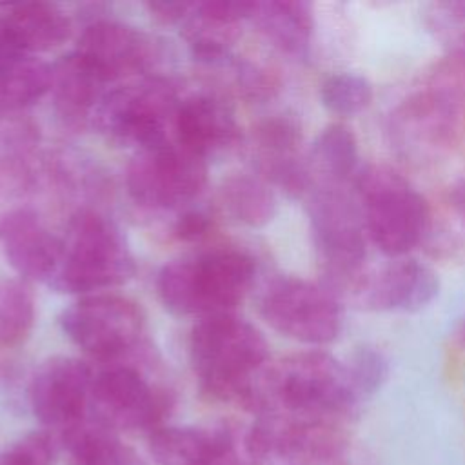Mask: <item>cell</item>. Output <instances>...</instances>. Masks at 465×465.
Instances as JSON below:
<instances>
[{"label":"cell","instance_id":"cell-1","mask_svg":"<svg viewBox=\"0 0 465 465\" xmlns=\"http://www.w3.org/2000/svg\"><path fill=\"white\" fill-rule=\"evenodd\" d=\"M360 401L345 361L323 351H307L269 361L240 403L258 416L287 414L336 421Z\"/></svg>","mask_w":465,"mask_h":465},{"label":"cell","instance_id":"cell-2","mask_svg":"<svg viewBox=\"0 0 465 465\" xmlns=\"http://www.w3.org/2000/svg\"><path fill=\"white\" fill-rule=\"evenodd\" d=\"M254 260L240 249H213L167 263L158 274V294L178 316L200 320L231 314L254 280Z\"/></svg>","mask_w":465,"mask_h":465},{"label":"cell","instance_id":"cell-3","mask_svg":"<svg viewBox=\"0 0 465 465\" xmlns=\"http://www.w3.org/2000/svg\"><path fill=\"white\" fill-rule=\"evenodd\" d=\"M189 356L207 394L240 403L254 376L269 363V347L249 322L222 314L198 322L189 338Z\"/></svg>","mask_w":465,"mask_h":465},{"label":"cell","instance_id":"cell-4","mask_svg":"<svg viewBox=\"0 0 465 465\" xmlns=\"http://www.w3.org/2000/svg\"><path fill=\"white\" fill-rule=\"evenodd\" d=\"M58 267L49 287L58 292H89L129 280L134 262L127 243L111 220L82 209L71 216L60 238Z\"/></svg>","mask_w":465,"mask_h":465},{"label":"cell","instance_id":"cell-5","mask_svg":"<svg viewBox=\"0 0 465 465\" xmlns=\"http://www.w3.org/2000/svg\"><path fill=\"white\" fill-rule=\"evenodd\" d=\"M180 102L165 78H131L107 89L93 113V124L109 142L143 151L174 142Z\"/></svg>","mask_w":465,"mask_h":465},{"label":"cell","instance_id":"cell-6","mask_svg":"<svg viewBox=\"0 0 465 465\" xmlns=\"http://www.w3.org/2000/svg\"><path fill=\"white\" fill-rule=\"evenodd\" d=\"M465 124V58L452 53L396 111L392 131L403 147L440 151L456 143Z\"/></svg>","mask_w":465,"mask_h":465},{"label":"cell","instance_id":"cell-7","mask_svg":"<svg viewBox=\"0 0 465 465\" xmlns=\"http://www.w3.org/2000/svg\"><path fill=\"white\" fill-rule=\"evenodd\" d=\"M367 236L387 256L400 258L420 243L429 207L416 187L387 165H367L356 174Z\"/></svg>","mask_w":465,"mask_h":465},{"label":"cell","instance_id":"cell-8","mask_svg":"<svg viewBox=\"0 0 465 465\" xmlns=\"http://www.w3.org/2000/svg\"><path fill=\"white\" fill-rule=\"evenodd\" d=\"M243 445L251 465H343L345 441L334 420L263 414Z\"/></svg>","mask_w":465,"mask_h":465},{"label":"cell","instance_id":"cell-9","mask_svg":"<svg viewBox=\"0 0 465 465\" xmlns=\"http://www.w3.org/2000/svg\"><path fill=\"white\" fill-rule=\"evenodd\" d=\"M307 200V213L314 247L329 276V287L349 285L351 289L363 276L365 225L361 211L341 187H312Z\"/></svg>","mask_w":465,"mask_h":465},{"label":"cell","instance_id":"cell-10","mask_svg":"<svg viewBox=\"0 0 465 465\" xmlns=\"http://www.w3.org/2000/svg\"><path fill=\"white\" fill-rule=\"evenodd\" d=\"M260 312L276 332L309 345L334 341L343 323L336 292L298 276L272 280L262 294Z\"/></svg>","mask_w":465,"mask_h":465},{"label":"cell","instance_id":"cell-11","mask_svg":"<svg viewBox=\"0 0 465 465\" xmlns=\"http://www.w3.org/2000/svg\"><path fill=\"white\" fill-rule=\"evenodd\" d=\"M62 331L89 356L116 363L140 345L142 309L122 296L98 294L74 302L60 316Z\"/></svg>","mask_w":465,"mask_h":465},{"label":"cell","instance_id":"cell-12","mask_svg":"<svg viewBox=\"0 0 465 465\" xmlns=\"http://www.w3.org/2000/svg\"><path fill=\"white\" fill-rule=\"evenodd\" d=\"M169 392L133 363H109L94 374L91 418L109 430H156L169 412Z\"/></svg>","mask_w":465,"mask_h":465},{"label":"cell","instance_id":"cell-13","mask_svg":"<svg viewBox=\"0 0 465 465\" xmlns=\"http://www.w3.org/2000/svg\"><path fill=\"white\" fill-rule=\"evenodd\" d=\"M205 182V160L178 142L138 151L127 169L131 198L149 209L182 207L202 193Z\"/></svg>","mask_w":465,"mask_h":465},{"label":"cell","instance_id":"cell-14","mask_svg":"<svg viewBox=\"0 0 465 465\" xmlns=\"http://www.w3.org/2000/svg\"><path fill=\"white\" fill-rule=\"evenodd\" d=\"M94 374L76 358L45 360L29 383V403L35 416L60 434L85 421L91 414Z\"/></svg>","mask_w":465,"mask_h":465},{"label":"cell","instance_id":"cell-15","mask_svg":"<svg viewBox=\"0 0 465 465\" xmlns=\"http://www.w3.org/2000/svg\"><path fill=\"white\" fill-rule=\"evenodd\" d=\"M302 127L287 114L271 116L252 131V158L269 185L291 196L307 194L312 187L307 158L302 154Z\"/></svg>","mask_w":465,"mask_h":465},{"label":"cell","instance_id":"cell-16","mask_svg":"<svg viewBox=\"0 0 465 465\" xmlns=\"http://www.w3.org/2000/svg\"><path fill=\"white\" fill-rule=\"evenodd\" d=\"M361 307L380 312H416L440 292L438 274L425 263L396 260L371 276H361L352 287Z\"/></svg>","mask_w":465,"mask_h":465},{"label":"cell","instance_id":"cell-17","mask_svg":"<svg viewBox=\"0 0 465 465\" xmlns=\"http://www.w3.org/2000/svg\"><path fill=\"white\" fill-rule=\"evenodd\" d=\"M105 82L125 80L142 73L151 58V40L138 29L111 20H100L85 27L74 49Z\"/></svg>","mask_w":465,"mask_h":465},{"label":"cell","instance_id":"cell-18","mask_svg":"<svg viewBox=\"0 0 465 465\" xmlns=\"http://www.w3.org/2000/svg\"><path fill=\"white\" fill-rule=\"evenodd\" d=\"M0 243L11 267L27 280L49 285L60 260L62 243L29 209H15L0 218Z\"/></svg>","mask_w":465,"mask_h":465},{"label":"cell","instance_id":"cell-19","mask_svg":"<svg viewBox=\"0 0 465 465\" xmlns=\"http://www.w3.org/2000/svg\"><path fill=\"white\" fill-rule=\"evenodd\" d=\"M240 131L231 105L214 94H193L180 102L174 142L207 160L231 149Z\"/></svg>","mask_w":465,"mask_h":465},{"label":"cell","instance_id":"cell-20","mask_svg":"<svg viewBox=\"0 0 465 465\" xmlns=\"http://www.w3.org/2000/svg\"><path fill=\"white\" fill-rule=\"evenodd\" d=\"M105 82L74 51L51 65L49 91L56 113L67 124H82L104 98Z\"/></svg>","mask_w":465,"mask_h":465},{"label":"cell","instance_id":"cell-21","mask_svg":"<svg viewBox=\"0 0 465 465\" xmlns=\"http://www.w3.org/2000/svg\"><path fill=\"white\" fill-rule=\"evenodd\" d=\"M51 65L16 45L0 27V111H22L49 91Z\"/></svg>","mask_w":465,"mask_h":465},{"label":"cell","instance_id":"cell-22","mask_svg":"<svg viewBox=\"0 0 465 465\" xmlns=\"http://www.w3.org/2000/svg\"><path fill=\"white\" fill-rule=\"evenodd\" d=\"M0 27L16 45L33 54L54 49L71 31L67 16L45 2L0 4Z\"/></svg>","mask_w":465,"mask_h":465},{"label":"cell","instance_id":"cell-23","mask_svg":"<svg viewBox=\"0 0 465 465\" xmlns=\"http://www.w3.org/2000/svg\"><path fill=\"white\" fill-rule=\"evenodd\" d=\"M236 443L225 427H158L149 434V449L158 465H211Z\"/></svg>","mask_w":465,"mask_h":465},{"label":"cell","instance_id":"cell-24","mask_svg":"<svg viewBox=\"0 0 465 465\" xmlns=\"http://www.w3.org/2000/svg\"><path fill=\"white\" fill-rule=\"evenodd\" d=\"M249 20L258 27L263 38L282 53L292 56H302L307 53L314 31V15L309 2H254Z\"/></svg>","mask_w":465,"mask_h":465},{"label":"cell","instance_id":"cell-25","mask_svg":"<svg viewBox=\"0 0 465 465\" xmlns=\"http://www.w3.org/2000/svg\"><path fill=\"white\" fill-rule=\"evenodd\" d=\"M307 165L312 187H341L349 178H356L358 142L352 129L343 122L322 129L311 147Z\"/></svg>","mask_w":465,"mask_h":465},{"label":"cell","instance_id":"cell-26","mask_svg":"<svg viewBox=\"0 0 465 465\" xmlns=\"http://www.w3.org/2000/svg\"><path fill=\"white\" fill-rule=\"evenodd\" d=\"M38 140V127L29 116L20 111H0V191L29 180Z\"/></svg>","mask_w":465,"mask_h":465},{"label":"cell","instance_id":"cell-27","mask_svg":"<svg viewBox=\"0 0 465 465\" xmlns=\"http://www.w3.org/2000/svg\"><path fill=\"white\" fill-rule=\"evenodd\" d=\"M60 443L71 456L69 465H147L113 430L93 418L60 434Z\"/></svg>","mask_w":465,"mask_h":465},{"label":"cell","instance_id":"cell-28","mask_svg":"<svg viewBox=\"0 0 465 465\" xmlns=\"http://www.w3.org/2000/svg\"><path fill=\"white\" fill-rule=\"evenodd\" d=\"M220 200L232 218L249 227L269 223L276 213L274 193L258 174L227 176L220 187Z\"/></svg>","mask_w":465,"mask_h":465},{"label":"cell","instance_id":"cell-29","mask_svg":"<svg viewBox=\"0 0 465 465\" xmlns=\"http://www.w3.org/2000/svg\"><path fill=\"white\" fill-rule=\"evenodd\" d=\"M35 322V298L25 282L0 280V347L20 343Z\"/></svg>","mask_w":465,"mask_h":465},{"label":"cell","instance_id":"cell-30","mask_svg":"<svg viewBox=\"0 0 465 465\" xmlns=\"http://www.w3.org/2000/svg\"><path fill=\"white\" fill-rule=\"evenodd\" d=\"M374 98L372 84L358 73L341 71L327 76L320 87V100L336 116H354L365 111Z\"/></svg>","mask_w":465,"mask_h":465},{"label":"cell","instance_id":"cell-31","mask_svg":"<svg viewBox=\"0 0 465 465\" xmlns=\"http://www.w3.org/2000/svg\"><path fill=\"white\" fill-rule=\"evenodd\" d=\"M345 367L360 400L376 392L389 372L387 356L372 345L358 347L345 361Z\"/></svg>","mask_w":465,"mask_h":465},{"label":"cell","instance_id":"cell-32","mask_svg":"<svg viewBox=\"0 0 465 465\" xmlns=\"http://www.w3.org/2000/svg\"><path fill=\"white\" fill-rule=\"evenodd\" d=\"M56 447L51 432H31L0 452V465H53Z\"/></svg>","mask_w":465,"mask_h":465},{"label":"cell","instance_id":"cell-33","mask_svg":"<svg viewBox=\"0 0 465 465\" xmlns=\"http://www.w3.org/2000/svg\"><path fill=\"white\" fill-rule=\"evenodd\" d=\"M209 229H211V220L205 213L187 211L176 220L173 227V234L182 242H196L203 238L209 232Z\"/></svg>","mask_w":465,"mask_h":465},{"label":"cell","instance_id":"cell-34","mask_svg":"<svg viewBox=\"0 0 465 465\" xmlns=\"http://www.w3.org/2000/svg\"><path fill=\"white\" fill-rule=\"evenodd\" d=\"M147 7L153 16L163 24H182L189 11L187 2H153Z\"/></svg>","mask_w":465,"mask_h":465},{"label":"cell","instance_id":"cell-35","mask_svg":"<svg viewBox=\"0 0 465 465\" xmlns=\"http://www.w3.org/2000/svg\"><path fill=\"white\" fill-rule=\"evenodd\" d=\"M449 200H450V207L454 209L456 216L461 220V223L465 227V174L452 183Z\"/></svg>","mask_w":465,"mask_h":465},{"label":"cell","instance_id":"cell-36","mask_svg":"<svg viewBox=\"0 0 465 465\" xmlns=\"http://www.w3.org/2000/svg\"><path fill=\"white\" fill-rule=\"evenodd\" d=\"M456 340H458L461 345H465V312H463V316L460 318V322H458V325H456Z\"/></svg>","mask_w":465,"mask_h":465}]
</instances>
